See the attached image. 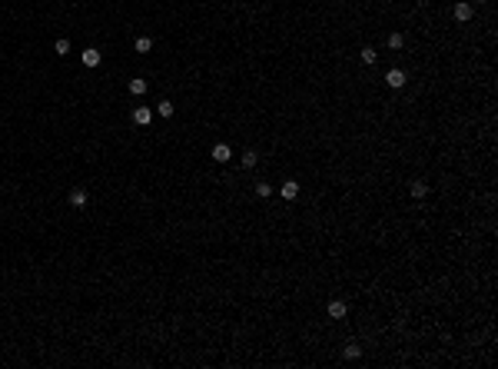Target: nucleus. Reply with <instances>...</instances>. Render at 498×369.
<instances>
[{"label":"nucleus","mask_w":498,"mask_h":369,"mask_svg":"<svg viewBox=\"0 0 498 369\" xmlns=\"http://www.w3.org/2000/svg\"><path fill=\"white\" fill-rule=\"evenodd\" d=\"M269 193H272V186H269L266 180H262V183H256V196H262V200H266Z\"/></svg>","instance_id":"obj_18"},{"label":"nucleus","mask_w":498,"mask_h":369,"mask_svg":"<svg viewBox=\"0 0 498 369\" xmlns=\"http://www.w3.org/2000/svg\"><path fill=\"white\" fill-rule=\"evenodd\" d=\"M452 14H455V20H462V24H465V20H472V4H455V10H452Z\"/></svg>","instance_id":"obj_6"},{"label":"nucleus","mask_w":498,"mask_h":369,"mask_svg":"<svg viewBox=\"0 0 498 369\" xmlns=\"http://www.w3.org/2000/svg\"><path fill=\"white\" fill-rule=\"evenodd\" d=\"M385 83H389L392 90H402V87H405V73H402V70H389V73H385Z\"/></svg>","instance_id":"obj_3"},{"label":"nucleus","mask_w":498,"mask_h":369,"mask_svg":"<svg viewBox=\"0 0 498 369\" xmlns=\"http://www.w3.org/2000/svg\"><path fill=\"white\" fill-rule=\"evenodd\" d=\"M359 57H362V64H375V57H379V54H375L372 47H362V54H359Z\"/></svg>","instance_id":"obj_16"},{"label":"nucleus","mask_w":498,"mask_h":369,"mask_svg":"<svg viewBox=\"0 0 498 369\" xmlns=\"http://www.w3.org/2000/svg\"><path fill=\"white\" fill-rule=\"evenodd\" d=\"M409 190H412V196H415V200H422V196L428 193V186L422 183V180H412V186H409Z\"/></svg>","instance_id":"obj_10"},{"label":"nucleus","mask_w":498,"mask_h":369,"mask_svg":"<svg viewBox=\"0 0 498 369\" xmlns=\"http://www.w3.org/2000/svg\"><path fill=\"white\" fill-rule=\"evenodd\" d=\"M213 160H216V163H226V160H233V150H230L226 143H216V146H213Z\"/></svg>","instance_id":"obj_5"},{"label":"nucleus","mask_w":498,"mask_h":369,"mask_svg":"<svg viewBox=\"0 0 498 369\" xmlns=\"http://www.w3.org/2000/svg\"><path fill=\"white\" fill-rule=\"evenodd\" d=\"M133 120L140 123V127H146V123L153 120V110H150V107H136V110H133Z\"/></svg>","instance_id":"obj_7"},{"label":"nucleus","mask_w":498,"mask_h":369,"mask_svg":"<svg viewBox=\"0 0 498 369\" xmlns=\"http://www.w3.org/2000/svg\"><path fill=\"white\" fill-rule=\"evenodd\" d=\"M53 50H57L60 57H67V54H70V40H64V37H60V40L53 43Z\"/></svg>","instance_id":"obj_15"},{"label":"nucleus","mask_w":498,"mask_h":369,"mask_svg":"<svg viewBox=\"0 0 498 369\" xmlns=\"http://www.w3.org/2000/svg\"><path fill=\"white\" fill-rule=\"evenodd\" d=\"M346 309H349V306L342 303V299H332V303H329V316H332V320H342V316H346Z\"/></svg>","instance_id":"obj_8"},{"label":"nucleus","mask_w":498,"mask_h":369,"mask_svg":"<svg viewBox=\"0 0 498 369\" xmlns=\"http://www.w3.org/2000/svg\"><path fill=\"white\" fill-rule=\"evenodd\" d=\"M130 93L143 96V93H146V80H130Z\"/></svg>","instance_id":"obj_13"},{"label":"nucleus","mask_w":498,"mask_h":369,"mask_svg":"<svg viewBox=\"0 0 498 369\" xmlns=\"http://www.w3.org/2000/svg\"><path fill=\"white\" fill-rule=\"evenodd\" d=\"M256 163H259V153H256V150H246V153H243V167H246V170H253Z\"/></svg>","instance_id":"obj_12"},{"label":"nucleus","mask_w":498,"mask_h":369,"mask_svg":"<svg viewBox=\"0 0 498 369\" xmlns=\"http://www.w3.org/2000/svg\"><path fill=\"white\" fill-rule=\"evenodd\" d=\"M133 47H136V54H150V50H153V40H150V37H136Z\"/></svg>","instance_id":"obj_11"},{"label":"nucleus","mask_w":498,"mask_h":369,"mask_svg":"<svg viewBox=\"0 0 498 369\" xmlns=\"http://www.w3.org/2000/svg\"><path fill=\"white\" fill-rule=\"evenodd\" d=\"M279 193H283V200H296V196H299V183H296V180H286V183L279 186Z\"/></svg>","instance_id":"obj_4"},{"label":"nucleus","mask_w":498,"mask_h":369,"mask_svg":"<svg viewBox=\"0 0 498 369\" xmlns=\"http://www.w3.org/2000/svg\"><path fill=\"white\" fill-rule=\"evenodd\" d=\"M87 200H90V196H87V190H83V186H73V190H70V206L83 209V206H87Z\"/></svg>","instance_id":"obj_1"},{"label":"nucleus","mask_w":498,"mask_h":369,"mask_svg":"<svg viewBox=\"0 0 498 369\" xmlns=\"http://www.w3.org/2000/svg\"><path fill=\"white\" fill-rule=\"evenodd\" d=\"M402 43H405L402 33H389V47H392V50H402Z\"/></svg>","instance_id":"obj_14"},{"label":"nucleus","mask_w":498,"mask_h":369,"mask_svg":"<svg viewBox=\"0 0 498 369\" xmlns=\"http://www.w3.org/2000/svg\"><path fill=\"white\" fill-rule=\"evenodd\" d=\"M80 60H83V67H100V50H96V47H87L83 54H80Z\"/></svg>","instance_id":"obj_2"},{"label":"nucleus","mask_w":498,"mask_h":369,"mask_svg":"<svg viewBox=\"0 0 498 369\" xmlns=\"http://www.w3.org/2000/svg\"><path fill=\"white\" fill-rule=\"evenodd\" d=\"M173 110L176 107L170 103V100H159V117H173Z\"/></svg>","instance_id":"obj_17"},{"label":"nucleus","mask_w":498,"mask_h":369,"mask_svg":"<svg viewBox=\"0 0 498 369\" xmlns=\"http://www.w3.org/2000/svg\"><path fill=\"white\" fill-rule=\"evenodd\" d=\"M342 356H346V359H359V356H362V346H359V343H346Z\"/></svg>","instance_id":"obj_9"}]
</instances>
